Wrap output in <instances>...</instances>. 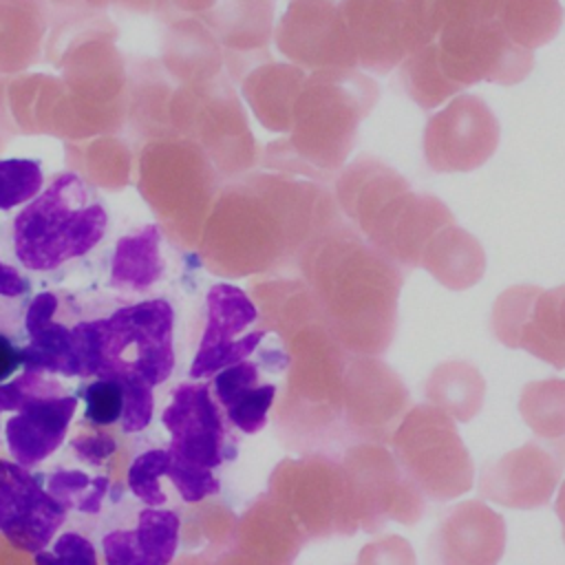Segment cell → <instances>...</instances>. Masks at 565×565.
Wrapping results in <instances>:
<instances>
[{
    "label": "cell",
    "mask_w": 565,
    "mask_h": 565,
    "mask_svg": "<svg viewBox=\"0 0 565 565\" xmlns=\"http://www.w3.org/2000/svg\"><path fill=\"white\" fill-rule=\"evenodd\" d=\"M291 269L305 280L327 329L347 351L382 355L391 347L406 274L344 216L318 230Z\"/></svg>",
    "instance_id": "6da1fadb"
},
{
    "label": "cell",
    "mask_w": 565,
    "mask_h": 565,
    "mask_svg": "<svg viewBox=\"0 0 565 565\" xmlns=\"http://www.w3.org/2000/svg\"><path fill=\"white\" fill-rule=\"evenodd\" d=\"M532 66L534 53L510 42L472 0H437V29L402 60L399 84L419 108L433 110L477 82L519 84Z\"/></svg>",
    "instance_id": "7a4b0ae2"
},
{
    "label": "cell",
    "mask_w": 565,
    "mask_h": 565,
    "mask_svg": "<svg viewBox=\"0 0 565 565\" xmlns=\"http://www.w3.org/2000/svg\"><path fill=\"white\" fill-rule=\"evenodd\" d=\"M331 190L340 214L404 274L419 267L424 249L444 227L457 223L441 199L415 192L406 177L373 154L349 161Z\"/></svg>",
    "instance_id": "3957f363"
},
{
    "label": "cell",
    "mask_w": 565,
    "mask_h": 565,
    "mask_svg": "<svg viewBox=\"0 0 565 565\" xmlns=\"http://www.w3.org/2000/svg\"><path fill=\"white\" fill-rule=\"evenodd\" d=\"M377 97L375 79L358 68L307 73L291 110L289 135L267 146L265 166L331 185Z\"/></svg>",
    "instance_id": "277c9868"
},
{
    "label": "cell",
    "mask_w": 565,
    "mask_h": 565,
    "mask_svg": "<svg viewBox=\"0 0 565 565\" xmlns=\"http://www.w3.org/2000/svg\"><path fill=\"white\" fill-rule=\"evenodd\" d=\"M285 384L274 411L278 439L294 452H331L347 439V351L324 322H311L282 340Z\"/></svg>",
    "instance_id": "5b68a950"
},
{
    "label": "cell",
    "mask_w": 565,
    "mask_h": 565,
    "mask_svg": "<svg viewBox=\"0 0 565 565\" xmlns=\"http://www.w3.org/2000/svg\"><path fill=\"white\" fill-rule=\"evenodd\" d=\"M110 227L102 192L77 172L55 174L11 221L15 260L38 274L90 254Z\"/></svg>",
    "instance_id": "8992f818"
},
{
    "label": "cell",
    "mask_w": 565,
    "mask_h": 565,
    "mask_svg": "<svg viewBox=\"0 0 565 565\" xmlns=\"http://www.w3.org/2000/svg\"><path fill=\"white\" fill-rule=\"evenodd\" d=\"M267 497L294 519L307 541L358 532L349 477L331 452L282 459L269 477Z\"/></svg>",
    "instance_id": "52a82bcc"
},
{
    "label": "cell",
    "mask_w": 565,
    "mask_h": 565,
    "mask_svg": "<svg viewBox=\"0 0 565 565\" xmlns=\"http://www.w3.org/2000/svg\"><path fill=\"white\" fill-rule=\"evenodd\" d=\"M388 444L399 468L424 497L450 501L472 488V457L455 419L437 406H411Z\"/></svg>",
    "instance_id": "ba28073f"
},
{
    "label": "cell",
    "mask_w": 565,
    "mask_h": 565,
    "mask_svg": "<svg viewBox=\"0 0 565 565\" xmlns=\"http://www.w3.org/2000/svg\"><path fill=\"white\" fill-rule=\"evenodd\" d=\"M99 344L97 377L137 373L150 386L163 384L174 371V307L166 298L121 305L93 318Z\"/></svg>",
    "instance_id": "9c48e42d"
},
{
    "label": "cell",
    "mask_w": 565,
    "mask_h": 565,
    "mask_svg": "<svg viewBox=\"0 0 565 565\" xmlns=\"http://www.w3.org/2000/svg\"><path fill=\"white\" fill-rule=\"evenodd\" d=\"M358 66L386 75L437 29V0H338Z\"/></svg>",
    "instance_id": "30bf717a"
},
{
    "label": "cell",
    "mask_w": 565,
    "mask_h": 565,
    "mask_svg": "<svg viewBox=\"0 0 565 565\" xmlns=\"http://www.w3.org/2000/svg\"><path fill=\"white\" fill-rule=\"evenodd\" d=\"M358 530L380 532L388 521L413 525L424 516V494L382 444L358 441L342 450Z\"/></svg>",
    "instance_id": "8fae6325"
},
{
    "label": "cell",
    "mask_w": 565,
    "mask_h": 565,
    "mask_svg": "<svg viewBox=\"0 0 565 565\" xmlns=\"http://www.w3.org/2000/svg\"><path fill=\"white\" fill-rule=\"evenodd\" d=\"M408 408L406 384L382 358L349 353L342 413L347 439L386 446Z\"/></svg>",
    "instance_id": "7c38bea8"
},
{
    "label": "cell",
    "mask_w": 565,
    "mask_h": 565,
    "mask_svg": "<svg viewBox=\"0 0 565 565\" xmlns=\"http://www.w3.org/2000/svg\"><path fill=\"white\" fill-rule=\"evenodd\" d=\"M267 333L254 300L243 289L230 282L212 285L205 294V327L190 377L210 380L221 369L247 360Z\"/></svg>",
    "instance_id": "4fadbf2b"
},
{
    "label": "cell",
    "mask_w": 565,
    "mask_h": 565,
    "mask_svg": "<svg viewBox=\"0 0 565 565\" xmlns=\"http://www.w3.org/2000/svg\"><path fill=\"white\" fill-rule=\"evenodd\" d=\"M499 121L479 95H457L424 128V159L435 172H470L499 146Z\"/></svg>",
    "instance_id": "5bb4252c"
},
{
    "label": "cell",
    "mask_w": 565,
    "mask_h": 565,
    "mask_svg": "<svg viewBox=\"0 0 565 565\" xmlns=\"http://www.w3.org/2000/svg\"><path fill=\"white\" fill-rule=\"evenodd\" d=\"M565 470V437L530 439L486 463L477 490L483 499L514 510L550 503Z\"/></svg>",
    "instance_id": "9a60e30c"
},
{
    "label": "cell",
    "mask_w": 565,
    "mask_h": 565,
    "mask_svg": "<svg viewBox=\"0 0 565 565\" xmlns=\"http://www.w3.org/2000/svg\"><path fill=\"white\" fill-rule=\"evenodd\" d=\"M490 327L501 344L523 349L554 369H565V327L556 287H508L494 300Z\"/></svg>",
    "instance_id": "2e32d148"
},
{
    "label": "cell",
    "mask_w": 565,
    "mask_h": 565,
    "mask_svg": "<svg viewBox=\"0 0 565 565\" xmlns=\"http://www.w3.org/2000/svg\"><path fill=\"white\" fill-rule=\"evenodd\" d=\"M274 35L278 51L307 73L358 68L338 0H289Z\"/></svg>",
    "instance_id": "e0dca14e"
},
{
    "label": "cell",
    "mask_w": 565,
    "mask_h": 565,
    "mask_svg": "<svg viewBox=\"0 0 565 565\" xmlns=\"http://www.w3.org/2000/svg\"><path fill=\"white\" fill-rule=\"evenodd\" d=\"M161 424L170 435L168 450L190 463L216 470L236 455L230 424L203 382L179 384L161 413Z\"/></svg>",
    "instance_id": "ac0fdd59"
},
{
    "label": "cell",
    "mask_w": 565,
    "mask_h": 565,
    "mask_svg": "<svg viewBox=\"0 0 565 565\" xmlns=\"http://www.w3.org/2000/svg\"><path fill=\"white\" fill-rule=\"evenodd\" d=\"M66 514L31 468L0 459V532L15 550L35 554L49 547Z\"/></svg>",
    "instance_id": "d6986e66"
},
{
    "label": "cell",
    "mask_w": 565,
    "mask_h": 565,
    "mask_svg": "<svg viewBox=\"0 0 565 565\" xmlns=\"http://www.w3.org/2000/svg\"><path fill=\"white\" fill-rule=\"evenodd\" d=\"M505 552V521L481 501L446 510L428 539L430 565H497Z\"/></svg>",
    "instance_id": "ffe728a7"
},
{
    "label": "cell",
    "mask_w": 565,
    "mask_h": 565,
    "mask_svg": "<svg viewBox=\"0 0 565 565\" xmlns=\"http://www.w3.org/2000/svg\"><path fill=\"white\" fill-rule=\"evenodd\" d=\"M77 395H53L26 402L4 422L11 461L33 468L46 461L64 441L77 413Z\"/></svg>",
    "instance_id": "44dd1931"
},
{
    "label": "cell",
    "mask_w": 565,
    "mask_h": 565,
    "mask_svg": "<svg viewBox=\"0 0 565 565\" xmlns=\"http://www.w3.org/2000/svg\"><path fill=\"white\" fill-rule=\"evenodd\" d=\"M181 541V519L168 508H143L128 530L102 536L104 565H170Z\"/></svg>",
    "instance_id": "7402d4cb"
},
{
    "label": "cell",
    "mask_w": 565,
    "mask_h": 565,
    "mask_svg": "<svg viewBox=\"0 0 565 565\" xmlns=\"http://www.w3.org/2000/svg\"><path fill=\"white\" fill-rule=\"evenodd\" d=\"M207 386L227 424L245 435L263 430L278 395L274 384L260 382V369L249 358L221 369L210 377Z\"/></svg>",
    "instance_id": "603a6c76"
},
{
    "label": "cell",
    "mask_w": 565,
    "mask_h": 565,
    "mask_svg": "<svg viewBox=\"0 0 565 565\" xmlns=\"http://www.w3.org/2000/svg\"><path fill=\"white\" fill-rule=\"evenodd\" d=\"M437 282L448 289H468L486 271V252L481 243L457 223L444 227L422 254V263Z\"/></svg>",
    "instance_id": "cb8c5ba5"
},
{
    "label": "cell",
    "mask_w": 565,
    "mask_h": 565,
    "mask_svg": "<svg viewBox=\"0 0 565 565\" xmlns=\"http://www.w3.org/2000/svg\"><path fill=\"white\" fill-rule=\"evenodd\" d=\"M161 232L157 225H143L124 234L110 256L108 287L124 294H143L163 276Z\"/></svg>",
    "instance_id": "d4e9b609"
},
{
    "label": "cell",
    "mask_w": 565,
    "mask_h": 565,
    "mask_svg": "<svg viewBox=\"0 0 565 565\" xmlns=\"http://www.w3.org/2000/svg\"><path fill=\"white\" fill-rule=\"evenodd\" d=\"M305 77L307 71L291 62H267L247 77L245 95L265 128L289 132L291 110Z\"/></svg>",
    "instance_id": "484cf974"
},
{
    "label": "cell",
    "mask_w": 565,
    "mask_h": 565,
    "mask_svg": "<svg viewBox=\"0 0 565 565\" xmlns=\"http://www.w3.org/2000/svg\"><path fill=\"white\" fill-rule=\"evenodd\" d=\"M428 404L437 406L455 422H470L483 406L486 380L475 364L448 360L437 364L424 384Z\"/></svg>",
    "instance_id": "4316f807"
},
{
    "label": "cell",
    "mask_w": 565,
    "mask_h": 565,
    "mask_svg": "<svg viewBox=\"0 0 565 565\" xmlns=\"http://www.w3.org/2000/svg\"><path fill=\"white\" fill-rule=\"evenodd\" d=\"M490 15L510 42L527 51L554 40L563 24L561 0H490Z\"/></svg>",
    "instance_id": "83f0119b"
},
{
    "label": "cell",
    "mask_w": 565,
    "mask_h": 565,
    "mask_svg": "<svg viewBox=\"0 0 565 565\" xmlns=\"http://www.w3.org/2000/svg\"><path fill=\"white\" fill-rule=\"evenodd\" d=\"M22 369L79 377L71 327L53 318L49 324L29 335V342L22 344Z\"/></svg>",
    "instance_id": "f1b7e54d"
},
{
    "label": "cell",
    "mask_w": 565,
    "mask_h": 565,
    "mask_svg": "<svg viewBox=\"0 0 565 565\" xmlns=\"http://www.w3.org/2000/svg\"><path fill=\"white\" fill-rule=\"evenodd\" d=\"M519 413L539 439L565 437V380L545 377L525 384Z\"/></svg>",
    "instance_id": "f546056e"
},
{
    "label": "cell",
    "mask_w": 565,
    "mask_h": 565,
    "mask_svg": "<svg viewBox=\"0 0 565 565\" xmlns=\"http://www.w3.org/2000/svg\"><path fill=\"white\" fill-rule=\"evenodd\" d=\"M46 492L68 510L82 514H99L110 488V479L104 475L90 477L77 468H57L44 479Z\"/></svg>",
    "instance_id": "4dcf8cb0"
},
{
    "label": "cell",
    "mask_w": 565,
    "mask_h": 565,
    "mask_svg": "<svg viewBox=\"0 0 565 565\" xmlns=\"http://www.w3.org/2000/svg\"><path fill=\"white\" fill-rule=\"evenodd\" d=\"M46 185L44 166L31 157L0 159V212H13L31 203Z\"/></svg>",
    "instance_id": "1f68e13d"
},
{
    "label": "cell",
    "mask_w": 565,
    "mask_h": 565,
    "mask_svg": "<svg viewBox=\"0 0 565 565\" xmlns=\"http://www.w3.org/2000/svg\"><path fill=\"white\" fill-rule=\"evenodd\" d=\"M170 450L168 448H148L139 452L126 472V486L135 499L146 508H161L166 503V492L161 488V477L168 475Z\"/></svg>",
    "instance_id": "d6a6232c"
},
{
    "label": "cell",
    "mask_w": 565,
    "mask_h": 565,
    "mask_svg": "<svg viewBox=\"0 0 565 565\" xmlns=\"http://www.w3.org/2000/svg\"><path fill=\"white\" fill-rule=\"evenodd\" d=\"M84 402V419L93 428H108L119 424L124 393L121 384L113 377H93L90 382L79 386V395Z\"/></svg>",
    "instance_id": "836d02e7"
},
{
    "label": "cell",
    "mask_w": 565,
    "mask_h": 565,
    "mask_svg": "<svg viewBox=\"0 0 565 565\" xmlns=\"http://www.w3.org/2000/svg\"><path fill=\"white\" fill-rule=\"evenodd\" d=\"M121 384L124 393V406H121V417H119V428L124 435H135L141 433L150 426L152 415H154V393L146 380H141L132 371H124L113 375Z\"/></svg>",
    "instance_id": "e575fe53"
},
{
    "label": "cell",
    "mask_w": 565,
    "mask_h": 565,
    "mask_svg": "<svg viewBox=\"0 0 565 565\" xmlns=\"http://www.w3.org/2000/svg\"><path fill=\"white\" fill-rule=\"evenodd\" d=\"M64 395V386L49 373L22 369L7 382H0V413H15L38 397Z\"/></svg>",
    "instance_id": "d590c367"
},
{
    "label": "cell",
    "mask_w": 565,
    "mask_h": 565,
    "mask_svg": "<svg viewBox=\"0 0 565 565\" xmlns=\"http://www.w3.org/2000/svg\"><path fill=\"white\" fill-rule=\"evenodd\" d=\"M166 477L170 479V483L179 492L181 501H185V503H201L207 497H214L221 488L214 470L190 463L172 452H170V466H168Z\"/></svg>",
    "instance_id": "8d00e7d4"
},
{
    "label": "cell",
    "mask_w": 565,
    "mask_h": 565,
    "mask_svg": "<svg viewBox=\"0 0 565 565\" xmlns=\"http://www.w3.org/2000/svg\"><path fill=\"white\" fill-rule=\"evenodd\" d=\"M33 565H99L93 541L79 532H62L49 547L33 554Z\"/></svg>",
    "instance_id": "74e56055"
},
{
    "label": "cell",
    "mask_w": 565,
    "mask_h": 565,
    "mask_svg": "<svg viewBox=\"0 0 565 565\" xmlns=\"http://www.w3.org/2000/svg\"><path fill=\"white\" fill-rule=\"evenodd\" d=\"M355 565H417V561L406 539L397 534H386L364 545L358 554Z\"/></svg>",
    "instance_id": "f35d334b"
},
{
    "label": "cell",
    "mask_w": 565,
    "mask_h": 565,
    "mask_svg": "<svg viewBox=\"0 0 565 565\" xmlns=\"http://www.w3.org/2000/svg\"><path fill=\"white\" fill-rule=\"evenodd\" d=\"M71 448L75 452V457L93 468L106 463L115 452H117V441L110 433H106L104 428H88L77 433L71 441Z\"/></svg>",
    "instance_id": "ab89813d"
},
{
    "label": "cell",
    "mask_w": 565,
    "mask_h": 565,
    "mask_svg": "<svg viewBox=\"0 0 565 565\" xmlns=\"http://www.w3.org/2000/svg\"><path fill=\"white\" fill-rule=\"evenodd\" d=\"M60 309V298L53 291H40L35 294L26 307H24V333L33 335L38 329L49 324Z\"/></svg>",
    "instance_id": "60d3db41"
},
{
    "label": "cell",
    "mask_w": 565,
    "mask_h": 565,
    "mask_svg": "<svg viewBox=\"0 0 565 565\" xmlns=\"http://www.w3.org/2000/svg\"><path fill=\"white\" fill-rule=\"evenodd\" d=\"M22 371V347L0 331V382L11 380Z\"/></svg>",
    "instance_id": "b9f144b4"
},
{
    "label": "cell",
    "mask_w": 565,
    "mask_h": 565,
    "mask_svg": "<svg viewBox=\"0 0 565 565\" xmlns=\"http://www.w3.org/2000/svg\"><path fill=\"white\" fill-rule=\"evenodd\" d=\"M554 510H556V516H558V521H561V525H563V541H565V481L561 483V490H558Z\"/></svg>",
    "instance_id": "7bdbcfd3"
},
{
    "label": "cell",
    "mask_w": 565,
    "mask_h": 565,
    "mask_svg": "<svg viewBox=\"0 0 565 565\" xmlns=\"http://www.w3.org/2000/svg\"><path fill=\"white\" fill-rule=\"evenodd\" d=\"M558 289V300H561V316H563V327H565V285L556 287Z\"/></svg>",
    "instance_id": "ee69618b"
},
{
    "label": "cell",
    "mask_w": 565,
    "mask_h": 565,
    "mask_svg": "<svg viewBox=\"0 0 565 565\" xmlns=\"http://www.w3.org/2000/svg\"><path fill=\"white\" fill-rule=\"evenodd\" d=\"M0 415H2V413H0Z\"/></svg>",
    "instance_id": "f6af8a7d"
}]
</instances>
